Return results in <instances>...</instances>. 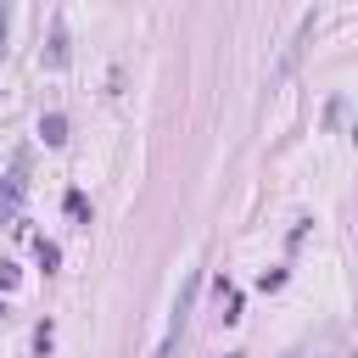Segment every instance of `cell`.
I'll return each mask as SVG.
<instances>
[{
	"instance_id": "cell-10",
	"label": "cell",
	"mask_w": 358,
	"mask_h": 358,
	"mask_svg": "<svg viewBox=\"0 0 358 358\" xmlns=\"http://www.w3.org/2000/svg\"><path fill=\"white\" fill-rule=\"evenodd\" d=\"M285 358H296V352H285Z\"/></svg>"
},
{
	"instance_id": "cell-11",
	"label": "cell",
	"mask_w": 358,
	"mask_h": 358,
	"mask_svg": "<svg viewBox=\"0 0 358 358\" xmlns=\"http://www.w3.org/2000/svg\"><path fill=\"white\" fill-rule=\"evenodd\" d=\"M0 313H6V308H0Z\"/></svg>"
},
{
	"instance_id": "cell-7",
	"label": "cell",
	"mask_w": 358,
	"mask_h": 358,
	"mask_svg": "<svg viewBox=\"0 0 358 358\" xmlns=\"http://www.w3.org/2000/svg\"><path fill=\"white\" fill-rule=\"evenodd\" d=\"M56 263H62V252H56L50 241H39V268H56Z\"/></svg>"
},
{
	"instance_id": "cell-3",
	"label": "cell",
	"mask_w": 358,
	"mask_h": 358,
	"mask_svg": "<svg viewBox=\"0 0 358 358\" xmlns=\"http://www.w3.org/2000/svg\"><path fill=\"white\" fill-rule=\"evenodd\" d=\"M22 190H28V179H22V162L6 173V185H0V224L6 218H17V207H22Z\"/></svg>"
},
{
	"instance_id": "cell-8",
	"label": "cell",
	"mask_w": 358,
	"mask_h": 358,
	"mask_svg": "<svg viewBox=\"0 0 358 358\" xmlns=\"http://www.w3.org/2000/svg\"><path fill=\"white\" fill-rule=\"evenodd\" d=\"M6 22H11V0H0V56H6Z\"/></svg>"
},
{
	"instance_id": "cell-1",
	"label": "cell",
	"mask_w": 358,
	"mask_h": 358,
	"mask_svg": "<svg viewBox=\"0 0 358 358\" xmlns=\"http://www.w3.org/2000/svg\"><path fill=\"white\" fill-rule=\"evenodd\" d=\"M313 28H319V11H302V22L291 28L285 50H280V56H274V67H268V84H285V78L296 73V62L308 56V39H313Z\"/></svg>"
},
{
	"instance_id": "cell-4",
	"label": "cell",
	"mask_w": 358,
	"mask_h": 358,
	"mask_svg": "<svg viewBox=\"0 0 358 358\" xmlns=\"http://www.w3.org/2000/svg\"><path fill=\"white\" fill-rule=\"evenodd\" d=\"M39 140H45V145H62V140H67V117H62V112H45V117H39Z\"/></svg>"
},
{
	"instance_id": "cell-9",
	"label": "cell",
	"mask_w": 358,
	"mask_h": 358,
	"mask_svg": "<svg viewBox=\"0 0 358 358\" xmlns=\"http://www.w3.org/2000/svg\"><path fill=\"white\" fill-rule=\"evenodd\" d=\"M224 358H241V352H224Z\"/></svg>"
},
{
	"instance_id": "cell-6",
	"label": "cell",
	"mask_w": 358,
	"mask_h": 358,
	"mask_svg": "<svg viewBox=\"0 0 358 358\" xmlns=\"http://www.w3.org/2000/svg\"><path fill=\"white\" fill-rule=\"evenodd\" d=\"M67 213H73V218H90V201H84L78 190H67Z\"/></svg>"
},
{
	"instance_id": "cell-5",
	"label": "cell",
	"mask_w": 358,
	"mask_h": 358,
	"mask_svg": "<svg viewBox=\"0 0 358 358\" xmlns=\"http://www.w3.org/2000/svg\"><path fill=\"white\" fill-rule=\"evenodd\" d=\"M45 62H50V67H67V22L50 28V50H45Z\"/></svg>"
},
{
	"instance_id": "cell-2",
	"label": "cell",
	"mask_w": 358,
	"mask_h": 358,
	"mask_svg": "<svg viewBox=\"0 0 358 358\" xmlns=\"http://www.w3.org/2000/svg\"><path fill=\"white\" fill-rule=\"evenodd\" d=\"M196 285H201V274H190V280H185V291H179V302H173V313H168V336H162V347H157V358H173V341L185 336V319H190V302H196Z\"/></svg>"
}]
</instances>
